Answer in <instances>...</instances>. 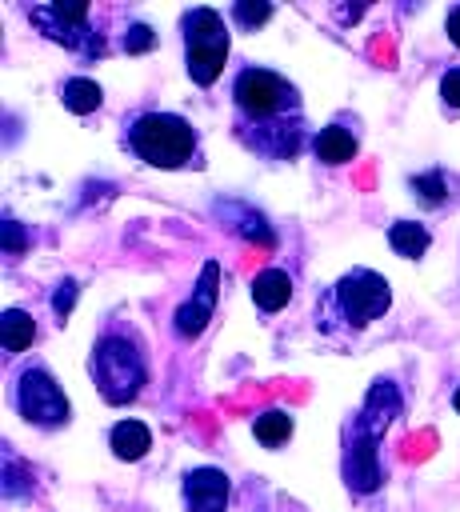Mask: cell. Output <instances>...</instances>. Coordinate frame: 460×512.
<instances>
[{
  "label": "cell",
  "instance_id": "1",
  "mask_svg": "<svg viewBox=\"0 0 460 512\" xmlns=\"http://www.w3.org/2000/svg\"><path fill=\"white\" fill-rule=\"evenodd\" d=\"M232 104H236V136L268 156V160H292L304 148V112L296 88L268 72V68H244L232 80Z\"/></svg>",
  "mask_w": 460,
  "mask_h": 512
},
{
  "label": "cell",
  "instance_id": "2",
  "mask_svg": "<svg viewBox=\"0 0 460 512\" xmlns=\"http://www.w3.org/2000/svg\"><path fill=\"white\" fill-rule=\"evenodd\" d=\"M124 144L152 168H180L196 164V128L176 112H140L124 124Z\"/></svg>",
  "mask_w": 460,
  "mask_h": 512
},
{
  "label": "cell",
  "instance_id": "3",
  "mask_svg": "<svg viewBox=\"0 0 460 512\" xmlns=\"http://www.w3.org/2000/svg\"><path fill=\"white\" fill-rule=\"evenodd\" d=\"M88 372H92V380H96V388H100V396H104L108 404H128V400H136L140 388H144V376H148L136 340H128V336H120V332H104V336L96 340L92 360H88Z\"/></svg>",
  "mask_w": 460,
  "mask_h": 512
},
{
  "label": "cell",
  "instance_id": "4",
  "mask_svg": "<svg viewBox=\"0 0 460 512\" xmlns=\"http://www.w3.org/2000/svg\"><path fill=\"white\" fill-rule=\"evenodd\" d=\"M224 60H228V28H224V16L216 8H192V12H184V64H188V76L200 88H208L224 72Z\"/></svg>",
  "mask_w": 460,
  "mask_h": 512
},
{
  "label": "cell",
  "instance_id": "5",
  "mask_svg": "<svg viewBox=\"0 0 460 512\" xmlns=\"http://www.w3.org/2000/svg\"><path fill=\"white\" fill-rule=\"evenodd\" d=\"M388 304H392V288L372 268H352L348 276H340L332 284V308L340 312V320L348 328H364V324L380 320L388 312Z\"/></svg>",
  "mask_w": 460,
  "mask_h": 512
},
{
  "label": "cell",
  "instance_id": "6",
  "mask_svg": "<svg viewBox=\"0 0 460 512\" xmlns=\"http://www.w3.org/2000/svg\"><path fill=\"white\" fill-rule=\"evenodd\" d=\"M28 20L56 44L84 52V56H104L100 32H92V8L88 4H32Z\"/></svg>",
  "mask_w": 460,
  "mask_h": 512
},
{
  "label": "cell",
  "instance_id": "7",
  "mask_svg": "<svg viewBox=\"0 0 460 512\" xmlns=\"http://www.w3.org/2000/svg\"><path fill=\"white\" fill-rule=\"evenodd\" d=\"M16 408L36 428H56V424L68 420V400H64L60 384L44 368L20 372V380H16Z\"/></svg>",
  "mask_w": 460,
  "mask_h": 512
},
{
  "label": "cell",
  "instance_id": "8",
  "mask_svg": "<svg viewBox=\"0 0 460 512\" xmlns=\"http://www.w3.org/2000/svg\"><path fill=\"white\" fill-rule=\"evenodd\" d=\"M216 296H220V264H216V260H208V264L200 268V280H196L192 296H188V300L176 308V316H172L176 336L196 340V336L208 328L212 312H216Z\"/></svg>",
  "mask_w": 460,
  "mask_h": 512
},
{
  "label": "cell",
  "instance_id": "9",
  "mask_svg": "<svg viewBox=\"0 0 460 512\" xmlns=\"http://www.w3.org/2000/svg\"><path fill=\"white\" fill-rule=\"evenodd\" d=\"M380 436L364 432L360 424L348 428V444H344V480L352 492H376L384 472H380Z\"/></svg>",
  "mask_w": 460,
  "mask_h": 512
},
{
  "label": "cell",
  "instance_id": "10",
  "mask_svg": "<svg viewBox=\"0 0 460 512\" xmlns=\"http://www.w3.org/2000/svg\"><path fill=\"white\" fill-rule=\"evenodd\" d=\"M228 476L220 468H192L184 472V504L188 512H224L228 504Z\"/></svg>",
  "mask_w": 460,
  "mask_h": 512
},
{
  "label": "cell",
  "instance_id": "11",
  "mask_svg": "<svg viewBox=\"0 0 460 512\" xmlns=\"http://www.w3.org/2000/svg\"><path fill=\"white\" fill-rule=\"evenodd\" d=\"M400 408H404V400H400L396 384L376 380V384L368 388V396H364V404H360V412H356L352 424H360V428L372 432V436H384V428L400 416Z\"/></svg>",
  "mask_w": 460,
  "mask_h": 512
},
{
  "label": "cell",
  "instance_id": "12",
  "mask_svg": "<svg viewBox=\"0 0 460 512\" xmlns=\"http://www.w3.org/2000/svg\"><path fill=\"white\" fill-rule=\"evenodd\" d=\"M252 300L260 312H280L292 300V276L280 268H264L252 276Z\"/></svg>",
  "mask_w": 460,
  "mask_h": 512
},
{
  "label": "cell",
  "instance_id": "13",
  "mask_svg": "<svg viewBox=\"0 0 460 512\" xmlns=\"http://www.w3.org/2000/svg\"><path fill=\"white\" fill-rule=\"evenodd\" d=\"M312 152H316V160H324V164H348V160L356 156V136H352L348 128H340V124H328V128L316 132Z\"/></svg>",
  "mask_w": 460,
  "mask_h": 512
},
{
  "label": "cell",
  "instance_id": "14",
  "mask_svg": "<svg viewBox=\"0 0 460 512\" xmlns=\"http://www.w3.org/2000/svg\"><path fill=\"white\" fill-rule=\"evenodd\" d=\"M108 444H112V452H116L120 460H140V456L152 448V432H148L140 420H120V424L112 428Z\"/></svg>",
  "mask_w": 460,
  "mask_h": 512
},
{
  "label": "cell",
  "instance_id": "15",
  "mask_svg": "<svg viewBox=\"0 0 460 512\" xmlns=\"http://www.w3.org/2000/svg\"><path fill=\"white\" fill-rule=\"evenodd\" d=\"M60 100H64V108H68V112L88 116V112H96V108H100L104 92H100V84H96V80L72 76V80H64V84H60Z\"/></svg>",
  "mask_w": 460,
  "mask_h": 512
},
{
  "label": "cell",
  "instance_id": "16",
  "mask_svg": "<svg viewBox=\"0 0 460 512\" xmlns=\"http://www.w3.org/2000/svg\"><path fill=\"white\" fill-rule=\"evenodd\" d=\"M388 244H392L400 256L420 260V256L428 252L432 236H428V228H424V224H416V220H396V224L388 228Z\"/></svg>",
  "mask_w": 460,
  "mask_h": 512
},
{
  "label": "cell",
  "instance_id": "17",
  "mask_svg": "<svg viewBox=\"0 0 460 512\" xmlns=\"http://www.w3.org/2000/svg\"><path fill=\"white\" fill-rule=\"evenodd\" d=\"M32 340H36V324H32L28 312H20V308L0 312V344H4V352H24Z\"/></svg>",
  "mask_w": 460,
  "mask_h": 512
},
{
  "label": "cell",
  "instance_id": "18",
  "mask_svg": "<svg viewBox=\"0 0 460 512\" xmlns=\"http://www.w3.org/2000/svg\"><path fill=\"white\" fill-rule=\"evenodd\" d=\"M252 432H256V440H260V444L276 448V444H284V440L292 436V416H288L284 408H268V412H260V416H256Z\"/></svg>",
  "mask_w": 460,
  "mask_h": 512
},
{
  "label": "cell",
  "instance_id": "19",
  "mask_svg": "<svg viewBox=\"0 0 460 512\" xmlns=\"http://www.w3.org/2000/svg\"><path fill=\"white\" fill-rule=\"evenodd\" d=\"M268 16H272V4H264V0H236V4H232V20L244 24V28H256V24H264Z\"/></svg>",
  "mask_w": 460,
  "mask_h": 512
},
{
  "label": "cell",
  "instance_id": "20",
  "mask_svg": "<svg viewBox=\"0 0 460 512\" xmlns=\"http://www.w3.org/2000/svg\"><path fill=\"white\" fill-rule=\"evenodd\" d=\"M412 192L424 200V204H440L444 200V176L440 172H424V176H412Z\"/></svg>",
  "mask_w": 460,
  "mask_h": 512
},
{
  "label": "cell",
  "instance_id": "21",
  "mask_svg": "<svg viewBox=\"0 0 460 512\" xmlns=\"http://www.w3.org/2000/svg\"><path fill=\"white\" fill-rule=\"evenodd\" d=\"M236 212H240V224H236V232H244L248 240H256V244L272 248V228H268L260 216H252L248 208H240V204H236Z\"/></svg>",
  "mask_w": 460,
  "mask_h": 512
},
{
  "label": "cell",
  "instance_id": "22",
  "mask_svg": "<svg viewBox=\"0 0 460 512\" xmlns=\"http://www.w3.org/2000/svg\"><path fill=\"white\" fill-rule=\"evenodd\" d=\"M0 248H4L8 256L24 252V248H28V232H24L16 220H4V224H0Z\"/></svg>",
  "mask_w": 460,
  "mask_h": 512
},
{
  "label": "cell",
  "instance_id": "23",
  "mask_svg": "<svg viewBox=\"0 0 460 512\" xmlns=\"http://www.w3.org/2000/svg\"><path fill=\"white\" fill-rule=\"evenodd\" d=\"M156 44V32L148 28V24H132L128 32H124V52H148Z\"/></svg>",
  "mask_w": 460,
  "mask_h": 512
},
{
  "label": "cell",
  "instance_id": "24",
  "mask_svg": "<svg viewBox=\"0 0 460 512\" xmlns=\"http://www.w3.org/2000/svg\"><path fill=\"white\" fill-rule=\"evenodd\" d=\"M72 304H76V280H64V284H56V292H52V312L64 320V316L72 312Z\"/></svg>",
  "mask_w": 460,
  "mask_h": 512
},
{
  "label": "cell",
  "instance_id": "25",
  "mask_svg": "<svg viewBox=\"0 0 460 512\" xmlns=\"http://www.w3.org/2000/svg\"><path fill=\"white\" fill-rule=\"evenodd\" d=\"M440 96H444L448 108H460V68H448L440 76Z\"/></svg>",
  "mask_w": 460,
  "mask_h": 512
},
{
  "label": "cell",
  "instance_id": "26",
  "mask_svg": "<svg viewBox=\"0 0 460 512\" xmlns=\"http://www.w3.org/2000/svg\"><path fill=\"white\" fill-rule=\"evenodd\" d=\"M444 28H448V40L460 48V8H452L448 12V20H444Z\"/></svg>",
  "mask_w": 460,
  "mask_h": 512
},
{
  "label": "cell",
  "instance_id": "27",
  "mask_svg": "<svg viewBox=\"0 0 460 512\" xmlns=\"http://www.w3.org/2000/svg\"><path fill=\"white\" fill-rule=\"evenodd\" d=\"M364 8H340V20H356Z\"/></svg>",
  "mask_w": 460,
  "mask_h": 512
},
{
  "label": "cell",
  "instance_id": "28",
  "mask_svg": "<svg viewBox=\"0 0 460 512\" xmlns=\"http://www.w3.org/2000/svg\"><path fill=\"white\" fill-rule=\"evenodd\" d=\"M452 404H456V412H460V388H456V396H452Z\"/></svg>",
  "mask_w": 460,
  "mask_h": 512
}]
</instances>
